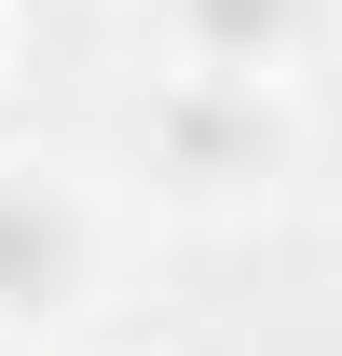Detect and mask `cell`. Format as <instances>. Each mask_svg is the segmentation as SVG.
<instances>
[{"instance_id": "cell-1", "label": "cell", "mask_w": 342, "mask_h": 356, "mask_svg": "<svg viewBox=\"0 0 342 356\" xmlns=\"http://www.w3.org/2000/svg\"><path fill=\"white\" fill-rule=\"evenodd\" d=\"M55 274H69V220L42 192H0V302H55Z\"/></svg>"}, {"instance_id": "cell-2", "label": "cell", "mask_w": 342, "mask_h": 356, "mask_svg": "<svg viewBox=\"0 0 342 356\" xmlns=\"http://www.w3.org/2000/svg\"><path fill=\"white\" fill-rule=\"evenodd\" d=\"M288 28H301V0H192V42H206L219 69H260Z\"/></svg>"}, {"instance_id": "cell-3", "label": "cell", "mask_w": 342, "mask_h": 356, "mask_svg": "<svg viewBox=\"0 0 342 356\" xmlns=\"http://www.w3.org/2000/svg\"><path fill=\"white\" fill-rule=\"evenodd\" d=\"M165 137L192 151V165H247V151H260L274 124H260L247 96H178V110H165Z\"/></svg>"}]
</instances>
